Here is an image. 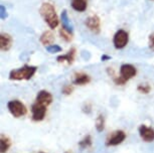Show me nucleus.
Returning a JSON list of instances; mask_svg holds the SVG:
<instances>
[{
  "label": "nucleus",
  "mask_w": 154,
  "mask_h": 153,
  "mask_svg": "<svg viewBox=\"0 0 154 153\" xmlns=\"http://www.w3.org/2000/svg\"><path fill=\"white\" fill-rule=\"evenodd\" d=\"M71 5L72 9H75L78 12H84L88 6V1L87 0H72Z\"/></svg>",
  "instance_id": "15"
},
{
  "label": "nucleus",
  "mask_w": 154,
  "mask_h": 153,
  "mask_svg": "<svg viewBox=\"0 0 154 153\" xmlns=\"http://www.w3.org/2000/svg\"><path fill=\"white\" fill-rule=\"evenodd\" d=\"M91 78L88 76L87 74L84 73H77L75 75V79H74V84L75 85H79V86H84L90 83Z\"/></svg>",
  "instance_id": "13"
},
{
  "label": "nucleus",
  "mask_w": 154,
  "mask_h": 153,
  "mask_svg": "<svg viewBox=\"0 0 154 153\" xmlns=\"http://www.w3.org/2000/svg\"><path fill=\"white\" fill-rule=\"evenodd\" d=\"M35 102L48 107V105H51V102H53V96H51V94L48 91H45V90L39 91L36 96Z\"/></svg>",
  "instance_id": "10"
},
{
  "label": "nucleus",
  "mask_w": 154,
  "mask_h": 153,
  "mask_svg": "<svg viewBox=\"0 0 154 153\" xmlns=\"http://www.w3.org/2000/svg\"><path fill=\"white\" fill-rule=\"evenodd\" d=\"M0 11H1V12H0V18L3 20L7 17V11H6V9H5V7L3 6V5L0 6Z\"/></svg>",
  "instance_id": "24"
},
{
  "label": "nucleus",
  "mask_w": 154,
  "mask_h": 153,
  "mask_svg": "<svg viewBox=\"0 0 154 153\" xmlns=\"http://www.w3.org/2000/svg\"><path fill=\"white\" fill-rule=\"evenodd\" d=\"M54 40V36L51 31H45V32H43L42 34V36H40V42H42L43 45H45V47H48V45L53 44Z\"/></svg>",
  "instance_id": "16"
},
{
  "label": "nucleus",
  "mask_w": 154,
  "mask_h": 153,
  "mask_svg": "<svg viewBox=\"0 0 154 153\" xmlns=\"http://www.w3.org/2000/svg\"><path fill=\"white\" fill-rule=\"evenodd\" d=\"M36 73V67L32 66H24L22 68L16 69L9 73V79L14 81L30 80Z\"/></svg>",
  "instance_id": "2"
},
{
  "label": "nucleus",
  "mask_w": 154,
  "mask_h": 153,
  "mask_svg": "<svg viewBox=\"0 0 154 153\" xmlns=\"http://www.w3.org/2000/svg\"><path fill=\"white\" fill-rule=\"evenodd\" d=\"M39 11L40 15L42 16V18L51 28H56L59 25V17H57L54 7L51 3L48 2L42 3Z\"/></svg>",
  "instance_id": "1"
},
{
  "label": "nucleus",
  "mask_w": 154,
  "mask_h": 153,
  "mask_svg": "<svg viewBox=\"0 0 154 153\" xmlns=\"http://www.w3.org/2000/svg\"><path fill=\"white\" fill-rule=\"evenodd\" d=\"M60 36L66 40V41H71L72 38V34L69 33V31L65 30L63 28H62V29L60 30Z\"/></svg>",
  "instance_id": "22"
},
{
  "label": "nucleus",
  "mask_w": 154,
  "mask_h": 153,
  "mask_svg": "<svg viewBox=\"0 0 154 153\" xmlns=\"http://www.w3.org/2000/svg\"><path fill=\"white\" fill-rule=\"evenodd\" d=\"M126 138V134H125L124 131L122 130H118V131H115L110 135V137L107 139L106 145L107 146H116L121 144Z\"/></svg>",
  "instance_id": "7"
},
{
  "label": "nucleus",
  "mask_w": 154,
  "mask_h": 153,
  "mask_svg": "<svg viewBox=\"0 0 154 153\" xmlns=\"http://www.w3.org/2000/svg\"><path fill=\"white\" fill-rule=\"evenodd\" d=\"M72 91H74V87L71 86V85L63 86V90H62L63 95H71L72 93Z\"/></svg>",
  "instance_id": "23"
},
{
  "label": "nucleus",
  "mask_w": 154,
  "mask_h": 153,
  "mask_svg": "<svg viewBox=\"0 0 154 153\" xmlns=\"http://www.w3.org/2000/svg\"><path fill=\"white\" fill-rule=\"evenodd\" d=\"M148 44H149V48L152 51H154V33L149 35V40H148Z\"/></svg>",
  "instance_id": "25"
},
{
  "label": "nucleus",
  "mask_w": 154,
  "mask_h": 153,
  "mask_svg": "<svg viewBox=\"0 0 154 153\" xmlns=\"http://www.w3.org/2000/svg\"><path fill=\"white\" fill-rule=\"evenodd\" d=\"M7 108L13 117L20 118L23 117L27 113V109L23 103H21L18 100H12L7 104Z\"/></svg>",
  "instance_id": "4"
},
{
  "label": "nucleus",
  "mask_w": 154,
  "mask_h": 153,
  "mask_svg": "<svg viewBox=\"0 0 154 153\" xmlns=\"http://www.w3.org/2000/svg\"><path fill=\"white\" fill-rule=\"evenodd\" d=\"M12 45V37L9 34L2 33L0 35V48L3 51H7L10 50Z\"/></svg>",
  "instance_id": "11"
},
{
  "label": "nucleus",
  "mask_w": 154,
  "mask_h": 153,
  "mask_svg": "<svg viewBox=\"0 0 154 153\" xmlns=\"http://www.w3.org/2000/svg\"><path fill=\"white\" fill-rule=\"evenodd\" d=\"M96 128H97L98 132H102L105 128V119L102 115H99L96 120Z\"/></svg>",
  "instance_id": "19"
},
{
  "label": "nucleus",
  "mask_w": 154,
  "mask_h": 153,
  "mask_svg": "<svg viewBox=\"0 0 154 153\" xmlns=\"http://www.w3.org/2000/svg\"><path fill=\"white\" fill-rule=\"evenodd\" d=\"M86 25L92 32L96 34L100 33L101 31V21L100 18L97 15H92L87 18L86 20Z\"/></svg>",
  "instance_id": "8"
},
{
  "label": "nucleus",
  "mask_w": 154,
  "mask_h": 153,
  "mask_svg": "<svg viewBox=\"0 0 154 153\" xmlns=\"http://www.w3.org/2000/svg\"><path fill=\"white\" fill-rule=\"evenodd\" d=\"M62 28H63L65 30L69 31V33L74 32V27H72V24L71 22V20H69V16H68V12H66V10H63L62 12Z\"/></svg>",
  "instance_id": "12"
},
{
  "label": "nucleus",
  "mask_w": 154,
  "mask_h": 153,
  "mask_svg": "<svg viewBox=\"0 0 154 153\" xmlns=\"http://www.w3.org/2000/svg\"><path fill=\"white\" fill-rule=\"evenodd\" d=\"M102 60H108L111 59V57H109V56H106V54H104V56H102Z\"/></svg>",
  "instance_id": "26"
},
{
  "label": "nucleus",
  "mask_w": 154,
  "mask_h": 153,
  "mask_svg": "<svg viewBox=\"0 0 154 153\" xmlns=\"http://www.w3.org/2000/svg\"><path fill=\"white\" fill-rule=\"evenodd\" d=\"M136 69L134 66L129 65V63H125V65H122L120 68V77L116 78L114 80V82L116 85L118 86H123L125 83L128 82L130 79H132L133 77L136 76Z\"/></svg>",
  "instance_id": "3"
},
{
  "label": "nucleus",
  "mask_w": 154,
  "mask_h": 153,
  "mask_svg": "<svg viewBox=\"0 0 154 153\" xmlns=\"http://www.w3.org/2000/svg\"><path fill=\"white\" fill-rule=\"evenodd\" d=\"M31 114H32V120L39 122L45 119L46 114V106L35 102L31 106Z\"/></svg>",
  "instance_id": "6"
},
{
  "label": "nucleus",
  "mask_w": 154,
  "mask_h": 153,
  "mask_svg": "<svg viewBox=\"0 0 154 153\" xmlns=\"http://www.w3.org/2000/svg\"><path fill=\"white\" fill-rule=\"evenodd\" d=\"M139 134L142 140L145 142H152L154 141V129L151 127H147L145 125H141L139 127Z\"/></svg>",
  "instance_id": "9"
},
{
  "label": "nucleus",
  "mask_w": 154,
  "mask_h": 153,
  "mask_svg": "<svg viewBox=\"0 0 154 153\" xmlns=\"http://www.w3.org/2000/svg\"><path fill=\"white\" fill-rule=\"evenodd\" d=\"M128 40H129V35L125 30L120 29L115 33L114 38H113V43H114V47L117 50H121L124 48L127 45Z\"/></svg>",
  "instance_id": "5"
},
{
  "label": "nucleus",
  "mask_w": 154,
  "mask_h": 153,
  "mask_svg": "<svg viewBox=\"0 0 154 153\" xmlns=\"http://www.w3.org/2000/svg\"><path fill=\"white\" fill-rule=\"evenodd\" d=\"M79 146L82 149H87V148H89V147H91L92 146V138H91V136L88 135V136H86L82 141H80Z\"/></svg>",
  "instance_id": "18"
},
{
  "label": "nucleus",
  "mask_w": 154,
  "mask_h": 153,
  "mask_svg": "<svg viewBox=\"0 0 154 153\" xmlns=\"http://www.w3.org/2000/svg\"><path fill=\"white\" fill-rule=\"evenodd\" d=\"M10 146H11V142L9 138L1 136V139H0V152L6 153L9 150Z\"/></svg>",
  "instance_id": "17"
},
{
  "label": "nucleus",
  "mask_w": 154,
  "mask_h": 153,
  "mask_svg": "<svg viewBox=\"0 0 154 153\" xmlns=\"http://www.w3.org/2000/svg\"><path fill=\"white\" fill-rule=\"evenodd\" d=\"M137 90L142 94H148L151 91V87L148 84H141V85L138 86Z\"/></svg>",
  "instance_id": "21"
},
{
  "label": "nucleus",
  "mask_w": 154,
  "mask_h": 153,
  "mask_svg": "<svg viewBox=\"0 0 154 153\" xmlns=\"http://www.w3.org/2000/svg\"><path fill=\"white\" fill-rule=\"evenodd\" d=\"M63 48L57 44H51L48 47H46V50L48 51L49 54H57V53H60Z\"/></svg>",
  "instance_id": "20"
},
{
  "label": "nucleus",
  "mask_w": 154,
  "mask_h": 153,
  "mask_svg": "<svg viewBox=\"0 0 154 153\" xmlns=\"http://www.w3.org/2000/svg\"><path fill=\"white\" fill-rule=\"evenodd\" d=\"M75 48H71L69 50V53L65 54V56H60L57 57V62L59 63H63V62H66L69 65H72L74 63V60H75Z\"/></svg>",
  "instance_id": "14"
}]
</instances>
